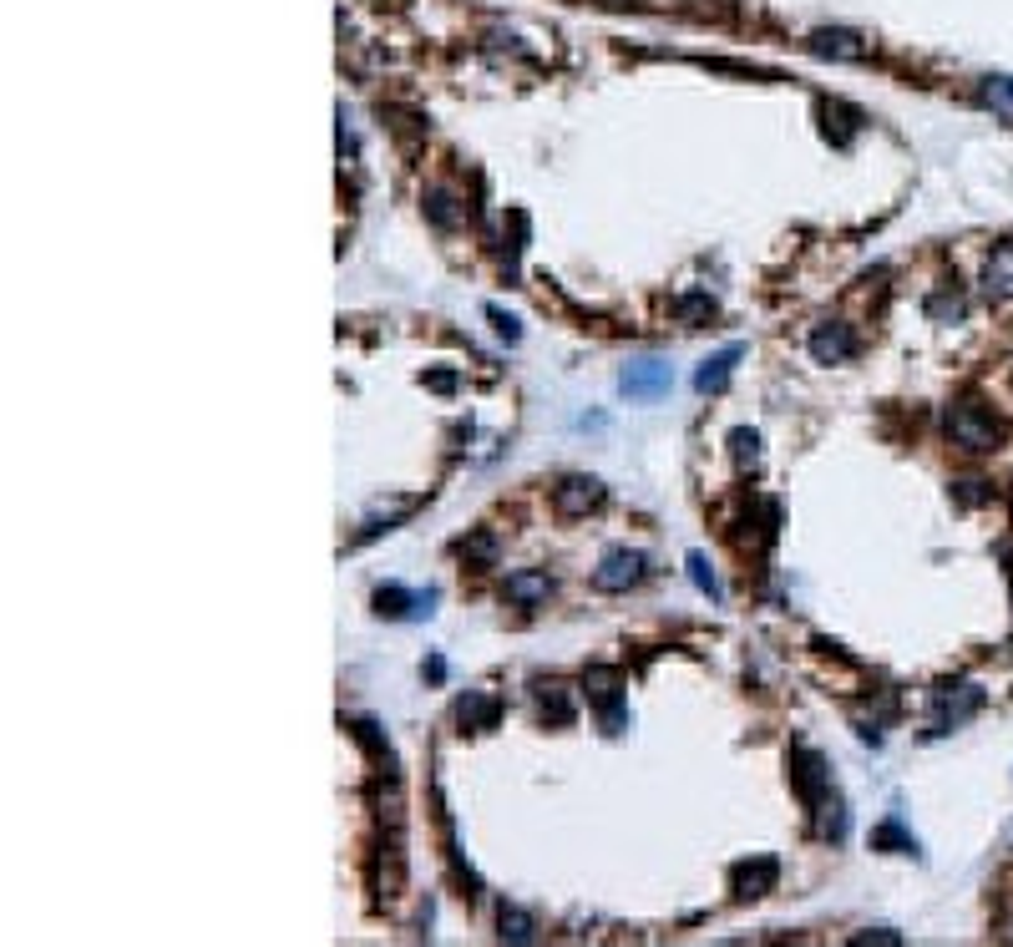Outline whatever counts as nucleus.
<instances>
[{"label": "nucleus", "mask_w": 1013, "mask_h": 947, "mask_svg": "<svg viewBox=\"0 0 1013 947\" xmlns=\"http://www.w3.org/2000/svg\"><path fill=\"white\" fill-rule=\"evenodd\" d=\"M983 289H988L993 299H1013V244H1003V249L988 254V264H983Z\"/></svg>", "instance_id": "8"}, {"label": "nucleus", "mask_w": 1013, "mask_h": 947, "mask_svg": "<svg viewBox=\"0 0 1013 947\" xmlns=\"http://www.w3.org/2000/svg\"><path fill=\"white\" fill-rule=\"evenodd\" d=\"M872 846H907V851H917V841H912V836H902V826H897V821H887V826L872 836Z\"/></svg>", "instance_id": "17"}, {"label": "nucleus", "mask_w": 1013, "mask_h": 947, "mask_svg": "<svg viewBox=\"0 0 1013 947\" xmlns=\"http://www.w3.org/2000/svg\"><path fill=\"white\" fill-rule=\"evenodd\" d=\"M740 355H745L740 345H725L720 355H710L705 365H699V375H694V390H705V396H710V390H720V385L730 380V370H735Z\"/></svg>", "instance_id": "9"}, {"label": "nucleus", "mask_w": 1013, "mask_h": 947, "mask_svg": "<svg viewBox=\"0 0 1013 947\" xmlns=\"http://www.w3.org/2000/svg\"><path fill=\"white\" fill-rule=\"evenodd\" d=\"M851 350H856V340H851L846 325H821V330L811 335V355H816L821 365H841Z\"/></svg>", "instance_id": "7"}, {"label": "nucleus", "mask_w": 1013, "mask_h": 947, "mask_svg": "<svg viewBox=\"0 0 1013 947\" xmlns=\"http://www.w3.org/2000/svg\"><path fill=\"white\" fill-rule=\"evenodd\" d=\"M492 715H497V709H492L487 699H461V720H477V725H492Z\"/></svg>", "instance_id": "18"}, {"label": "nucleus", "mask_w": 1013, "mask_h": 947, "mask_svg": "<svg viewBox=\"0 0 1013 947\" xmlns=\"http://www.w3.org/2000/svg\"><path fill=\"white\" fill-rule=\"evenodd\" d=\"M856 942H892V947H897L902 937H897V932H862V937H856Z\"/></svg>", "instance_id": "22"}, {"label": "nucleus", "mask_w": 1013, "mask_h": 947, "mask_svg": "<svg viewBox=\"0 0 1013 947\" xmlns=\"http://www.w3.org/2000/svg\"><path fill=\"white\" fill-rule=\"evenodd\" d=\"M492 320H497V330H502V335H507V340H517V320H512V314H502V309H492Z\"/></svg>", "instance_id": "21"}, {"label": "nucleus", "mask_w": 1013, "mask_h": 947, "mask_svg": "<svg viewBox=\"0 0 1013 947\" xmlns=\"http://www.w3.org/2000/svg\"><path fill=\"white\" fill-rule=\"evenodd\" d=\"M502 937H507V942H532V922H527L517 907H507V912H502Z\"/></svg>", "instance_id": "14"}, {"label": "nucleus", "mask_w": 1013, "mask_h": 947, "mask_svg": "<svg viewBox=\"0 0 1013 947\" xmlns=\"http://www.w3.org/2000/svg\"><path fill=\"white\" fill-rule=\"evenodd\" d=\"M618 385H623V396H634V401H654L674 385V370L664 360H634V365H623Z\"/></svg>", "instance_id": "3"}, {"label": "nucleus", "mask_w": 1013, "mask_h": 947, "mask_svg": "<svg viewBox=\"0 0 1013 947\" xmlns=\"http://www.w3.org/2000/svg\"><path fill=\"white\" fill-rule=\"evenodd\" d=\"M730 441H735V456H740V461H750V466L760 461V436H755V431H735Z\"/></svg>", "instance_id": "16"}, {"label": "nucleus", "mask_w": 1013, "mask_h": 947, "mask_svg": "<svg viewBox=\"0 0 1013 947\" xmlns=\"http://www.w3.org/2000/svg\"><path fill=\"white\" fill-rule=\"evenodd\" d=\"M932 314H943V320L953 314V320H958V314H963V294H943V299H932Z\"/></svg>", "instance_id": "19"}, {"label": "nucleus", "mask_w": 1013, "mask_h": 947, "mask_svg": "<svg viewBox=\"0 0 1013 947\" xmlns=\"http://www.w3.org/2000/svg\"><path fill=\"white\" fill-rule=\"evenodd\" d=\"M431 213H436L441 223H451V218H456V213H451V198H446V193H431Z\"/></svg>", "instance_id": "20"}, {"label": "nucleus", "mask_w": 1013, "mask_h": 947, "mask_svg": "<svg viewBox=\"0 0 1013 947\" xmlns=\"http://www.w3.org/2000/svg\"><path fill=\"white\" fill-rule=\"evenodd\" d=\"M978 704H983V689H978V684L943 689V694H938V725H932V735H948L953 725L973 720V715H978Z\"/></svg>", "instance_id": "4"}, {"label": "nucleus", "mask_w": 1013, "mask_h": 947, "mask_svg": "<svg viewBox=\"0 0 1013 947\" xmlns=\"http://www.w3.org/2000/svg\"><path fill=\"white\" fill-rule=\"evenodd\" d=\"M983 102L1003 117H1013V76H988L983 82Z\"/></svg>", "instance_id": "13"}, {"label": "nucleus", "mask_w": 1013, "mask_h": 947, "mask_svg": "<svg viewBox=\"0 0 1013 947\" xmlns=\"http://www.w3.org/2000/svg\"><path fill=\"white\" fill-rule=\"evenodd\" d=\"M811 51H816V56H836V61H862V56H867V41L856 36V31L831 26V31H816V36H811Z\"/></svg>", "instance_id": "6"}, {"label": "nucleus", "mask_w": 1013, "mask_h": 947, "mask_svg": "<svg viewBox=\"0 0 1013 947\" xmlns=\"http://www.w3.org/2000/svg\"><path fill=\"white\" fill-rule=\"evenodd\" d=\"M553 502H558L563 517H583V512H593L603 502V487L593 477H563L558 492H553Z\"/></svg>", "instance_id": "5"}, {"label": "nucleus", "mask_w": 1013, "mask_h": 947, "mask_svg": "<svg viewBox=\"0 0 1013 947\" xmlns=\"http://www.w3.org/2000/svg\"><path fill=\"white\" fill-rule=\"evenodd\" d=\"M689 578H694V588H699V593H710V598H720V583H715L710 563H705V558H699V552H694V558H689Z\"/></svg>", "instance_id": "15"}, {"label": "nucleus", "mask_w": 1013, "mask_h": 947, "mask_svg": "<svg viewBox=\"0 0 1013 947\" xmlns=\"http://www.w3.org/2000/svg\"><path fill=\"white\" fill-rule=\"evenodd\" d=\"M948 436H953V446H963V451H993V446H998V421H993L983 406L958 401V406L948 411Z\"/></svg>", "instance_id": "1"}, {"label": "nucleus", "mask_w": 1013, "mask_h": 947, "mask_svg": "<svg viewBox=\"0 0 1013 947\" xmlns=\"http://www.w3.org/2000/svg\"><path fill=\"white\" fill-rule=\"evenodd\" d=\"M644 573H649V558H644V552H629V547H613V552H603V563H598L593 583H598L603 593H623V588H634V583H644Z\"/></svg>", "instance_id": "2"}, {"label": "nucleus", "mask_w": 1013, "mask_h": 947, "mask_svg": "<svg viewBox=\"0 0 1013 947\" xmlns=\"http://www.w3.org/2000/svg\"><path fill=\"white\" fill-rule=\"evenodd\" d=\"M375 603H380V613H411V618H421V613H431V603H436V593H401V588H380L375 593Z\"/></svg>", "instance_id": "10"}, {"label": "nucleus", "mask_w": 1013, "mask_h": 947, "mask_svg": "<svg viewBox=\"0 0 1013 947\" xmlns=\"http://www.w3.org/2000/svg\"><path fill=\"white\" fill-rule=\"evenodd\" d=\"M735 887H740V897H765V892L775 887V861L765 856V861H755V866H740V872H735Z\"/></svg>", "instance_id": "11"}, {"label": "nucleus", "mask_w": 1013, "mask_h": 947, "mask_svg": "<svg viewBox=\"0 0 1013 947\" xmlns=\"http://www.w3.org/2000/svg\"><path fill=\"white\" fill-rule=\"evenodd\" d=\"M507 598L522 603V608L542 603V598H548V573H512L507 578Z\"/></svg>", "instance_id": "12"}]
</instances>
